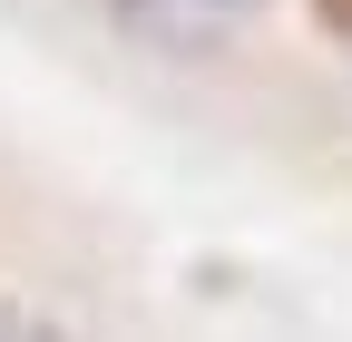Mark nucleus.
<instances>
[{
	"label": "nucleus",
	"mask_w": 352,
	"mask_h": 342,
	"mask_svg": "<svg viewBox=\"0 0 352 342\" xmlns=\"http://www.w3.org/2000/svg\"><path fill=\"white\" fill-rule=\"evenodd\" d=\"M127 20H138L147 39H166V49H206L215 30H235V20H254L264 0H118Z\"/></svg>",
	"instance_id": "obj_1"
},
{
	"label": "nucleus",
	"mask_w": 352,
	"mask_h": 342,
	"mask_svg": "<svg viewBox=\"0 0 352 342\" xmlns=\"http://www.w3.org/2000/svg\"><path fill=\"white\" fill-rule=\"evenodd\" d=\"M0 342H69V332L39 323V313H20V304H0Z\"/></svg>",
	"instance_id": "obj_2"
},
{
	"label": "nucleus",
	"mask_w": 352,
	"mask_h": 342,
	"mask_svg": "<svg viewBox=\"0 0 352 342\" xmlns=\"http://www.w3.org/2000/svg\"><path fill=\"white\" fill-rule=\"evenodd\" d=\"M314 20H323V39H342V49H352V0H314Z\"/></svg>",
	"instance_id": "obj_3"
}]
</instances>
